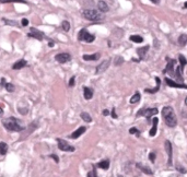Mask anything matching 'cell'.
<instances>
[{"instance_id": "29", "label": "cell", "mask_w": 187, "mask_h": 177, "mask_svg": "<svg viewBox=\"0 0 187 177\" xmlns=\"http://www.w3.org/2000/svg\"><path fill=\"white\" fill-rule=\"evenodd\" d=\"M123 62H124V58L121 57V56H117V57L114 59V66L119 67L121 65H123Z\"/></svg>"}, {"instance_id": "4", "label": "cell", "mask_w": 187, "mask_h": 177, "mask_svg": "<svg viewBox=\"0 0 187 177\" xmlns=\"http://www.w3.org/2000/svg\"><path fill=\"white\" fill-rule=\"evenodd\" d=\"M94 39H95V36L93 34L89 33L87 29L80 30L79 34H78V41L85 42V43H93Z\"/></svg>"}, {"instance_id": "41", "label": "cell", "mask_w": 187, "mask_h": 177, "mask_svg": "<svg viewBox=\"0 0 187 177\" xmlns=\"http://www.w3.org/2000/svg\"><path fill=\"white\" fill-rule=\"evenodd\" d=\"M111 115H112V117L114 118V119H117V118H118V116H117V114H116V109H115V108H113L112 109Z\"/></svg>"}, {"instance_id": "24", "label": "cell", "mask_w": 187, "mask_h": 177, "mask_svg": "<svg viewBox=\"0 0 187 177\" xmlns=\"http://www.w3.org/2000/svg\"><path fill=\"white\" fill-rule=\"evenodd\" d=\"M97 167H100V169H109V160H107V159H105V160H102L100 161L99 163H97Z\"/></svg>"}, {"instance_id": "45", "label": "cell", "mask_w": 187, "mask_h": 177, "mask_svg": "<svg viewBox=\"0 0 187 177\" xmlns=\"http://www.w3.org/2000/svg\"><path fill=\"white\" fill-rule=\"evenodd\" d=\"M103 115L104 116H108V115H109V111H108L107 109H104V111H103Z\"/></svg>"}, {"instance_id": "34", "label": "cell", "mask_w": 187, "mask_h": 177, "mask_svg": "<svg viewBox=\"0 0 187 177\" xmlns=\"http://www.w3.org/2000/svg\"><path fill=\"white\" fill-rule=\"evenodd\" d=\"M129 133H130V135H136L137 137H140V131H139L136 127L130 128V129H129Z\"/></svg>"}, {"instance_id": "48", "label": "cell", "mask_w": 187, "mask_h": 177, "mask_svg": "<svg viewBox=\"0 0 187 177\" xmlns=\"http://www.w3.org/2000/svg\"><path fill=\"white\" fill-rule=\"evenodd\" d=\"M184 8L187 9V2H185V4H184Z\"/></svg>"}, {"instance_id": "16", "label": "cell", "mask_w": 187, "mask_h": 177, "mask_svg": "<svg viewBox=\"0 0 187 177\" xmlns=\"http://www.w3.org/2000/svg\"><path fill=\"white\" fill-rule=\"evenodd\" d=\"M149 45L147 46H143V47H140V48H138L137 49V54L138 56H139V60H143L145 58V55H147V53L149 51Z\"/></svg>"}, {"instance_id": "25", "label": "cell", "mask_w": 187, "mask_h": 177, "mask_svg": "<svg viewBox=\"0 0 187 177\" xmlns=\"http://www.w3.org/2000/svg\"><path fill=\"white\" fill-rule=\"evenodd\" d=\"M177 42H179V45L182 46V47L186 45L187 44V34H182V35H179Z\"/></svg>"}, {"instance_id": "19", "label": "cell", "mask_w": 187, "mask_h": 177, "mask_svg": "<svg viewBox=\"0 0 187 177\" xmlns=\"http://www.w3.org/2000/svg\"><path fill=\"white\" fill-rule=\"evenodd\" d=\"M158 124H159L158 117H154L153 119H152V128H151V130H150V132H149L150 137H154L155 135H157V129H158Z\"/></svg>"}, {"instance_id": "11", "label": "cell", "mask_w": 187, "mask_h": 177, "mask_svg": "<svg viewBox=\"0 0 187 177\" xmlns=\"http://www.w3.org/2000/svg\"><path fill=\"white\" fill-rule=\"evenodd\" d=\"M28 36L33 37V38H36V39H38V41H43V38L45 37V35H44V33L41 32L40 30L35 29V28H31L30 33L28 34Z\"/></svg>"}, {"instance_id": "10", "label": "cell", "mask_w": 187, "mask_h": 177, "mask_svg": "<svg viewBox=\"0 0 187 177\" xmlns=\"http://www.w3.org/2000/svg\"><path fill=\"white\" fill-rule=\"evenodd\" d=\"M55 59L59 63H67L71 60V55L68 53H60L55 56Z\"/></svg>"}, {"instance_id": "36", "label": "cell", "mask_w": 187, "mask_h": 177, "mask_svg": "<svg viewBox=\"0 0 187 177\" xmlns=\"http://www.w3.org/2000/svg\"><path fill=\"white\" fill-rule=\"evenodd\" d=\"M2 21H4L6 24L8 25H12V26H18V22H16V21H12V20H7V19H2Z\"/></svg>"}, {"instance_id": "35", "label": "cell", "mask_w": 187, "mask_h": 177, "mask_svg": "<svg viewBox=\"0 0 187 177\" xmlns=\"http://www.w3.org/2000/svg\"><path fill=\"white\" fill-rule=\"evenodd\" d=\"M87 177H99L97 176V173H96V171H95V166H93L92 171H90V172L87 174Z\"/></svg>"}, {"instance_id": "12", "label": "cell", "mask_w": 187, "mask_h": 177, "mask_svg": "<svg viewBox=\"0 0 187 177\" xmlns=\"http://www.w3.org/2000/svg\"><path fill=\"white\" fill-rule=\"evenodd\" d=\"M165 83L169 85V87H179V89H187V84H185V83L183 82H175V81H173L172 79L170 78H165Z\"/></svg>"}, {"instance_id": "44", "label": "cell", "mask_w": 187, "mask_h": 177, "mask_svg": "<svg viewBox=\"0 0 187 177\" xmlns=\"http://www.w3.org/2000/svg\"><path fill=\"white\" fill-rule=\"evenodd\" d=\"M6 80H4V78H1V87H6Z\"/></svg>"}, {"instance_id": "9", "label": "cell", "mask_w": 187, "mask_h": 177, "mask_svg": "<svg viewBox=\"0 0 187 177\" xmlns=\"http://www.w3.org/2000/svg\"><path fill=\"white\" fill-rule=\"evenodd\" d=\"M111 61H112V59H111V58H107L106 60H104V61L101 62L100 65L96 67L95 73L96 74H101V73H103V72H105V71L108 69L109 65H111Z\"/></svg>"}, {"instance_id": "31", "label": "cell", "mask_w": 187, "mask_h": 177, "mask_svg": "<svg viewBox=\"0 0 187 177\" xmlns=\"http://www.w3.org/2000/svg\"><path fill=\"white\" fill-rule=\"evenodd\" d=\"M61 29L65 31V32H68L69 30H70V23L68 22L67 20L62 21L61 22Z\"/></svg>"}, {"instance_id": "28", "label": "cell", "mask_w": 187, "mask_h": 177, "mask_svg": "<svg viewBox=\"0 0 187 177\" xmlns=\"http://www.w3.org/2000/svg\"><path fill=\"white\" fill-rule=\"evenodd\" d=\"M129 39L133 43H142L143 42V37L140 36V35H130Z\"/></svg>"}, {"instance_id": "26", "label": "cell", "mask_w": 187, "mask_h": 177, "mask_svg": "<svg viewBox=\"0 0 187 177\" xmlns=\"http://www.w3.org/2000/svg\"><path fill=\"white\" fill-rule=\"evenodd\" d=\"M8 144L6 143V142H1L0 143V154L1 155H6L7 154V152H8Z\"/></svg>"}, {"instance_id": "43", "label": "cell", "mask_w": 187, "mask_h": 177, "mask_svg": "<svg viewBox=\"0 0 187 177\" xmlns=\"http://www.w3.org/2000/svg\"><path fill=\"white\" fill-rule=\"evenodd\" d=\"M49 157H52V159H54L56 163H59V159H58V157H57L56 154H50Z\"/></svg>"}, {"instance_id": "51", "label": "cell", "mask_w": 187, "mask_h": 177, "mask_svg": "<svg viewBox=\"0 0 187 177\" xmlns=\"http://www.w3.org/2000/svg\"><path fill=\"white\" fill-rule=\"evenodd\" d=\"M111 1H112V0H111Z\"/></svg>"}, {"instance_id": "5", "label": "cell", "mask_w": 187, "mask_h": 177, "mask_svg": "<svg viewBox=\"0 0 187 177\" xmlns=\"http://www.w3.org/2000/svg\"><path fill=\"white\" fill-rule=\"evenodd\" d=\"M158 108H155V107H153V108H142V109H140V111L137 113V117H139V116H145V118L148 120H150V118L152 117V116L157 115L158 114Z\"/></svg>"}, {"instance_id": "30", "label": "cell", "mask_w": 187, "mask_h": 177, "mask_svg": "<svg viewBox=\"0 0 187 177\" xmlns=\"http://www.w3.org/2000/svg\"><path fill=\"white\" fill-rule=\"evenodd\" d=\"M179 65H182L183 67H185L187 65V59L186 57L182 55V54H179Z\"/></svg>"}, {"instance_id": "20", "label": "cell", "mask_w": 187, "mask_h": 177, "mask_svg": "<svg viewBox=\"0 0 187 177\" xmlns=\"http://www.w3.org/2000/svg\"><path fill=\"white\" fill-rule=\"evenodd\" d=\"M97 8L100 10L101 12L103 13H106L109 11V7H108V4L104 1V0H100L99 2H97Z\"/></svg>"}, {"instance_id": "21", "label": "cell", "mask_w": 187, "mask_h": 177, "mask_svg": "<svg viewBox=\"0 0 187 177\" xmlns=\"http://www.w3.org/2000/svg\"><path fill=\"white\" fill-rule=\"evenodd\" d=\"M183 69H184V67L182 66V65H179V67H176V69H175V77L179 79V82H184Z\"/></svg>"}, {"instance_id": "50", "label": "cell", "mask_w": 187, "mask_h": 177, "mask_svg": "<svg viewBox=\"0 0 187 177\" xmlns=\"http://www.w3.org/2000/svg\"><path fill=\"white\" fill-rule=\"evenodd\" d=\"M118 177H121V175H118Z\"/></svg>"}, {"instance_id": "18", "label": "cell", "mask_w": 187, "mask_h": 177, "mask_svg": "<svg viewBox=\"0 0 187 177\" xmlns=\"http://www.w3.org/2000/svg\"><path fill=\"white\" fill-rule=\"evenodd\" d=\"M93 94H94V91L93 89L89 87H83V96L85 99H91L93 97Z\"/></svg>"}, {"instance_id": "42", "label": "cell", "mask_w": 187, "mask_h": 177, "mask_svg": "<svg viewBox=\"0 0 187 177\" xmlns=\"http://www.w3.org/2000/svg\"><path fill=\"white\" fill-rule=\"evenodd\" d=\"M21 25H22V26H28V25H29V20H28V19H22V21H21Z\"/></svg>"}, {"instance_id": "23", "label": "cell", "mask_w": 187, "mask_h": 177, "mask_svg": "<svg viewBox=\"0 0 187 177\" xmlns=\"http://www.w3.org/2000/svg\"><path fill=\"white\" fill-rule=\"evenodd\" d=\"M140 99H141V94H140V92H135V94L130 97V101H129V103L130 104H136L138 102H140Z\"/></svg>"}, {"instance_id": "47", "label": "cell", "mask_w": 187, "mask_h": 177, "mask_svg": "<svg viewBox=\"0 0 187 177\" xmlns=\"http://www.w3.org/2000/svg\"><path fill=\"white\" fill-rule=\"evenodd\" d=\"M54 45H55L54 42H49V43H48V46H49V47H53Z\"/></svg>"}, {"instance_id": "3", "label": "cell", "mask_w": 187, "mask_h": 177, "mask_svg": "<svg viewBox=\"0 0 187 177\" xmlns=\"http://www.w3.org/2000/svg\"><path fill=\"white\" fill-rule=\"evenodd\" d=\"M82 16L84 19L89 21H99L102 19V16L99 11H96L94 9H84L82 11Z\"/></svg>"}, {"instance_id": "2", "label": "cell", "mask_w": 187, "mask_h": 177, "mask_svg": "<svg viewBox=\"0 0 187 177\" xmlns=\"http://www.w3.org/2000/svg\"><path fill=\"white\" fill-rule=\"evenodd\" d=\"M2 126H4L8 131L12 132H20L23 131L25 128L21 125L20 120H18L16 117H8L2 119Z\"/></svg>"}, {"instance_id": "22", "label": "cell", "mask_w": 187, "mask_h": 177, "mask_svg": "<svg viewBox=\"0 0 187 177\" xmlns=\"http://www.w3.org/2000/svg\"><path fill=\"white\" fill-rule=\"evenodd\" d=\"M136 166H137V169H139L141 172H143L145 174H148V175H152L153 174V172H152V169H150L149 166H145V165L141 164V163H137L136 164Z\"/></svg>"}, {"instance_id": "14", "label": "cell", "mask_w": 187, "mask_h": 177, "mask_svg": "<svg viewBox=\"0 0 187 177\" xmlns=\"http://www.w3.org/2000/svg\"><path fill=\"white\" fill-rule=\"evenodd\" d=\"M85 130H87V128L84 127V126H81V127H79L77 130H75V131L72 132L70 135V138L71 139H78L79 137H81L85 132Z\"/></svg>"}, {"instance_id": "27", "label": "cell", "mask_w": 187, "mask_h": 177, "mask_svg": "<svg viewBox=\"0 0 187 177\" xmlns=\"http://www.w3.org/2000/svg\"><path fill=\"white\" fill-rule=\"evenodd\" d=\"M80 117H81L85 123H91L92 121V117L90 116V114H88L87 111H82V113L80 114Z\"/></svg>"}, {"instance_id": "37", "label": "cell", "mask_w": 187, "mask_h": 177, "mask_svg": "<svg viewBox=\"0 0 187 177\" xmlns=\"http://www.w3.org/2000/svg\"><path fill=\"white\" fill-rule=\"evenodd\" d=\"M84 6L88 7L87 9H91L90 7H93L94 4H93V0H84Z\"/></svg>"}, {"instance_id": "49", "label": "cell", "mask_w": 187, "mask_h": 177, "mask_svg": "<svg viewBox=\"0 0 187 177\" xmlns=\"http://www.w3.org/2000/svg\"><path fill=\"white\" fill-rule=\"evenodd\" d=\"M185 105L187 106V96H186V99H185Z\"/></svg>"}, {"instance_id": "6", "label": "cell", "mask_w": 187, "mask_h": 177, "mask_svg": "<svg viewBox=\"0 0 187 177\" xmlns=\"http://www.w3.org/2000/svg\"><path fill=\"white\" fill-rule=\"evenodd\" d=\"M57 143H58V149L60 151H64V152H73L76 149L75 147H72L68 143L66 140L64 139H60V138H57Z\"/></svg>"}, {"instance_id": "38", "label": "cell", "mask_w": 187, "mask_h": 177, "mask_svg": "<svg viewBox=\"0 0 187 177\" xmlns=\"http://www.w3.org/2000/svg\"><path fill=\"white\" fill-rule=\"evenodd\" d=\"M75 81H76V75H72L70 78V80H69V83H68V85L70 87H75Z\"/></svg>"}, {"instance_id": "8", "label": "cell", "mask_w": 187, "mask_h": 177, "mask_svg": "<svg viewBox=\"0 0 187 177\" xmlns=\"http://www.w3.org/2000/svg\"><path fill=\"white\" fill-rule=\"evenodd\" d=\"M164 147H165V151L167 153V157H169V161H167V165L172 166L173 164V147L169 140H166L164 142Z\"/></svg>"}, {"instance_id": "13", "label": "cell", "mask_w": 187, "mask_h": 177, "mask_svg": "<svg viewBox=\"0 0 187 177\" xmlns=\"http://www.w3.org/2000/svg\"><path fill=\"white\" fill-rule=\"evenodd\" d=\"M155 82H157V85L153 89H145V93H149V94L158 93V91L160 90V87H161V79L159 78V77H155Z\"/></svg>"}, {"instance_id": "40", "label": "cell", "mask_w": 187, "mask_h": 177, "mask_svg": "<svg viewBox=\"0 0 187 177\" xmlns=\"http://www.w3.org/2000/svg\"><path fill=\"white\" fill-rule=\"evenodd\" d=\"M155 157H157V155H155V153H154V152H151V153L149 154V160L151 161L152 163H154V162H155Z\"/></svg>"}, {"instance_id": "17", "label": "cell", "mask_w": 187, "mask_h": 177, "mask_svg": "<svg viewBox=\"0 0 187 177\" xmlns=\"http://www.w3.org/2000/svg\"><path fill=\"white\" fill-rule=\"evenodd\" d=\"M28 61L25 60V59H20L19 61L14 62L12 66V69L13 70H20V69H22V68H24V67H28Z\"/></svg>"}, {"instance_id": "15", "label": "cell", "mask_w": 187, "mask_h": 177, "mask_svg": "<svg viewBox=\"0 0 187 177\" xmlns=\"http://www.w3.org/2000/svg\"><path fill=\"white\" fill-rule=\"evenodd\" d=\"M101 58V54L100 53H95L92 54V55H83L82 59L84 61H95L97 59Z\"/></svg>"}, {"instance_id": "33", "label": "cell", "mask_w": 187, "mask_h": 177, "mask_svg": "<svg viewBox=\"0 0 187 177\" xmlns=\"http://www.w3.org/2000/svg\"><path fill=\"white\" fill-rule=\"evenodd\" d=\"M6 90L8 91L9 93H12V92H14V91H16V87H14V84L8 82L7 84H6Z\"/></svg>"}, {"instance_id": "7", "label": "cell", "mask_w": 187, "mask_h": 177, "mask_svg": "<svg viewBox=\"0 0 187 177\" xmlns=\"http://www.w3.org/2000/svg\"><path fill=\"white\" fill-rule=\"evenodd\" d=\"M166 61H167V65H166V68L163 70V73H169L171 74L172 77H175V71H174V66L176 61L174 59H170L169 57H166Z\"/></svg>"}, {"instance_id": "39", "label": "cell", "mask_w": 187, "mask_h": 177, "mask_svg": "<svg viewBox=\"0 0 187 177\" xmlns=\"http://www.w3.org/2000/svg\"><path fill=\"white\" fill-rule=\"evenodd\" d=\"M176 169L179 171V173H182V174H186L187 173V169H184V167H182V166H179V165H177V166H176Z\"/></svg>"}, {"instance_id": "46", "label": "cell", "mask_w": 187, "mask_h": 177, "mask_svg": "<svg viewBox=\"0 0 187 177\" xmlns=\"http://www.w3.org/2000/svg\"><path fill=\"white\" fill-rule=\"evenodd\" d=\"M150 1H152L153 4H160V1H161V0H150Z\"/></svg>"}, {"instance_id": "32", "label": "cell", "mask_w": 187, "mask_h": 177, "mask_svg": "<svg viewBox=\"0 0 187 177\" xmlns=\"http://www.w3.org/2000/svg\"><path fill=\"white\" fill-rule=\"evenodd\" d=\"M1 4H12V2H21V4H26L25 0H0Z\"/></svg>"}, {"instance_id": "1", "label": "cell", "mask_w": 187, "mask_h": 177, "mask_svg": "<svg viewBox=\"0 0 187 177\" xmlns=\"http://www.w3.org/2000/svg\"><path fill=\"white\" fill-rule=\"evenodd\" d=\"M162 116L167 127L174 128L177 125V118L172 106H164L162 108Z\"/></svg>"}]
</instances>
